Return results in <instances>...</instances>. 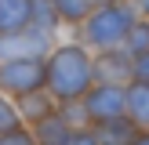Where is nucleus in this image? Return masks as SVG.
Segmentation results:
<instances>
[{
  "instance_id": "f257e3e1",
  "label": "nucleus",
  "mask_w": 149,
  "mask_h": 145,
  "mask_svg": "<svg viewBox=\"0 0 149 145\" xmlns=\"http://www.w3.org/2000/svg\"><path fill=\"white\" fill-rule=\"evenodd\" d=\"M44 65H47L44 87H47L58 102L84 98V94L91 91V84H95V51L87 47L84 40H77V36H73V40H62V36H58V44L51 47V55L44 58Z\"/></svg>"
},
{
  "instance_id": "f03ea898",
  "label": "nucleus",
  "mask_w": 149,
  "mask_h": 145,
  "mask_svg": "<svg viewBox=\"0 0 149 145\" xmlns=\"http://www.w3.org/2000/svg\"><path fill=\"white\" fill-rule=\"evenodd\" d=\"M135 22H138L135 0H102V4L77 26V40H84L91 51L124 47V40H127V33H131Z\"/></svg>"
},
{
  "instance_id": "7ed1b4c3",
  "label": "nucleus",
  "mask_w": 149,
  "mask_h": 145,
  "mask_svg": "<svg viewBox=\"0 0 149 145\" xmlns=\"http://www.w3.org/2000/svg\"><path fill=\"white\" fill-rule=\"evenodd\" d=\"M58 44V33L29 22L18 33H0V58H47Z\"/></svg>"
},
{
  "instance_id": "20e7f679",
  "label": "nucleus",
  "mask_w": 149,
  "mask_h": 145,
  "mask_svg": "<svg viewBox=\"0 0 149 145\" xmlns=\"http://www.w3.org/2000/svg\"><path fill=\"white\" fill-rule=\"evenodd\" d=\"M44 80H47L44 58H0V91H7L11 98L44 87Z\"/></svg>"
},
{
  "instance_id": "39448f33",
  "label": "nucleus",
  "mask_w": 149,
  "mask_h": 145,
  "mask_svg": "<svg viewBox=\"0 0 149 145\" xmlns=\"http://www.w3.org/2000/svg\"><path fill=\"white\" fill-rule=\"evenodd\" d=\"M84 109H87L91 123L113 120V116H127V87L124 84H98L95 80L91 91L84 94Z\"/></svg>"
},
{
  "instance_id": "423d86ee",
  "label": "nucleus",
  "mask_w": 149,
  "mask_h": 145,
  "mask_svg": "<svg viewBox=\"0 0 149 145\" xmlns=\"http://www.w3.org/2000/svg\"><path fill=\"white\" fill-rule=\"evenodd\" d=\"M95 80L98 84H124L135 80V55L127 47H106L95 51Z\"/></svg>"
},
{
  "instance_id": "0eeeda50",
  "label": "nucleus",
  "mask_w": 149,
  "mask_h": 145,
  "mask_svg": "<svg viewBox=\"0 0 149 145\" xmlns=\"http://www.w3.org/2000/svg\"><path fill=\"white\" fill-rule=\"evenodd\" d=\"M95 134H98V145H131L138 138V123L131 116H113V120H102V123H91Z\"/></svg>"
},
{
  "instance_id": "6e6552de",
  "label": "nucleus",
  "mask_w": 149,
  "mask_h": 145,
  "mask_svg": "<svg viewBox=\"0 0 149 145\" xmlns=\"http://www.w3.org/2000/svg\"><path fill=\"white\" fill-rule=\"evenodd\" d=\"M15 102H18V113H22V120H26V123H36V120H44L47 113H55V109H58V98L47 91V87H36V91L22 94V98H15Z\"/></svg>"
},
{
  "instance_id": "1a4fd4ad",
  "label": "nucleus",
  "mask_w": 149,
  "mask_h": 145,
  "mask_svg": "<svg viewBox=\"0 0 149 145\" xmlns=\"http://www.w3.org/2000/svg\"><path fill=\"white\" fill-rule=\"evenodd\" d=\"M33 127V138H36V145H65V138H69V123H65V116L58 113H47L44 120H36V123H29Z\"/></svg>"
},
{
  "instance_id": "9d476101",
  "label": "nucleus",
  "mask_w": 149,
  "mask_h": 145,
  "mask_svg": "<svg viewBox=\"0 0 149 145\" xmlns=\"http://www.w3.org/2000/svg\"><path fill=\"white\" fill-rule=\"evenodd\" d=\"M33 22V0H0V33H18Z\"/></svg>"
},
{
  "instance_id": "9b49d317",
  "label": "nucleus",
  "mask_w": 149,
  "mask_h": 145,
  "mask_svg": "<svg viewBox=\"0 0 149 145\" xmlns=\"http://www.w3.org/2000/svg\"><path fill=\"white\" fill-rule=\"evenodd\" d=\"M127 116L142 130H149V84L146 80H131L127 84Z\"/></svg>"
},
{
  "instance_id": "f8f14e48",
  "label": "nucleus",
  "mask_w": 149,
  "mask_h": 145,
  "mask_svg": "<svg viewBox=\"0 0 149 145\" xmlns=\"http://www.w3.org/2000/svg\"><path fill=\"white\" fill-rule=\"evenodd\" d=\"M51 4L58 7V14H62V22H65V26H73V29H77L80 22H84L87 14H91L95 7L102 4V0H51Z\"/></svg>"
},
{
  "instance_id": "ddd939ff",
  "label": "nucleus",
  "mask_w": 149,
  "mask_h": 145,
  "mask_svg": "<svg viewBox=\"0 0 149 145\" xmlns=\"http://www.w3.org/2000/svg\"><path fill=\"white\" fill-rule=\"evenodd\" d=\"M33 22L44 26V29H51V33H58V36H62V29H65L62 14H58V7L51 4V0H33Z\"/></svg>"
},
{
  "instance_id": "4468645a",
  "label": "nucleus",
  "mask_w": 149,
  "mask_h": 145,
  "mask_svg": "<svg viewBox=\"0 0 149 145\" xmlns=\"http://www.w3.org/2000/svg\"><path fill=\"white\" fill-rule=\"evenodd\" d=\"M22 113H18V102L11 98L7 91H0V134L4 130H11V127H22Z\"/></svg>"
},
{
  "instance_id": "2eb2a0df",
  "label": "nucleus",
  "mask_w": 149,
  "mask_h": 145,
  "mask_svg": "<svg viewBox=\"0 0 149 145\" xmlns=\"http://www.w3.org/2000/svg\"><path fill=\"white\" fill-rule=\"evenodd\" d=\"M58 113L65 116L69 127H87V109H84V98H73V102H58Z\"/></svg>"
},
{
  "instance_id": "dca6fc26",
  "label": "nucleus",
  "mask_w": 149,
  "mask_h": 145,
  "mask_svg": "<svg viewBox=\"0 0 149 145\" xmlns=\"http://www.w3.org/2000/svg\"><path fill=\"white\" fill-rule=\"evenodd\" d=\"M0 145H36V138H33V127H29V123H22V127H11V130H4V134H0Z\"/></svg>"
},
{
  "instance_id": "f3484780",
  "label": "nucleus",
  "mask_w": 149,
  "mask_h": 145,
  "mask_svg": "<svg viewBox=\"0 0 149 145\" xmlns=\"http://www.w3.org/2000/svg\"><path fill=\"white\" fill-rule=\"evenodd\" d=\"M65 145H98V134H95L91 123H87V127H73L69 138H65Z\"/></svg>"
},
{
  "instance_id": "a211bd4d",
  "label": "nucleus",
  "mask_w": 149,
  "mask_h": 145,
  "mask_svg": "<svg viewBox=\"0 0 149 145\" xmlns=\"http://www.w3.org/2000/svg\"><path fill=\"white\" fill-rule=\"evenodd\" d=\"M135 80H146L149 84V51L146 55H135Z\"/></svg>"
},
{
  "instance_id": "6ab92c4d",
  "label": "nucleus",
  "mask_w": 149,
  "mask_h": 145,
  "mask_svg": "<svg viewBox=\"0 0 149 145\" xmlns=\"http://www.w3.org/2000/svg\"><path fill=\"white\" fill-rule=\"evenodd\" d=\"M131 145H149V130H138V138H135Z\"/></svg>"
},
{
  "instance_id": "aec40b11",
  "label": "nucleus",
  "mask_w": 149,
  "mask_h": 145,
  "mask_svg": "<svg viewBox=\"0 0 149 145\" xmlns=\"http://www.w3.org/2000/svg\"><path fill=\"white\" fill-rule=\"evenodd\" d=\"M135 7H138V14H146V18H149V0H135Z\"/></svg>"
}]
</instances>
